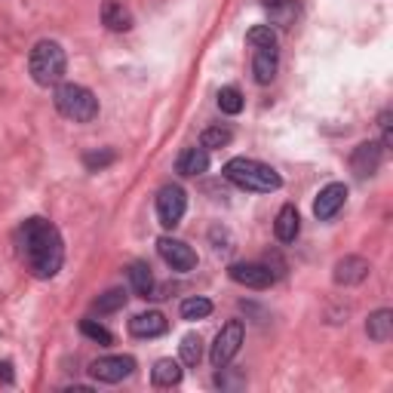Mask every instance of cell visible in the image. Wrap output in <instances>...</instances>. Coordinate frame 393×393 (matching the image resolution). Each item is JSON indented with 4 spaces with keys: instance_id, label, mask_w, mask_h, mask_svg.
<instances>
[{
    "instance_id": "cell-1",
    "label": "cell",
    "mask_w": 393,
    "mask_h": 393,
    "mask_svg": "<svg viewBox=\"0 0 393 393\" xmlns=\"http://www.w3.org/2000/svg\"><path fill=\"white\" fill-rule=\"evenodd\" d=\"M18 246L28 270L37 279H52L65 265V243L52 221L46 218H28L18 228Z\"/></svg>"
},
{
    "instance_id": "cell-2",
    "label": "cell",
    "mask_w": 393,
    "mask_h": 393,
    "mask_svg": "<svg viewBox=\"0 0 393 393\" xmlns=\"http://www.w3.org/2000/svg\"><path fill=\"white\" fill-rule=\"evenodd\" d=\"M224 179L243 191H258V194H270L283 184L277 170H270L261 160H252V157H233V160H228L224 163Z\"/></svg>"
},
{
    "instance_id": "cell-3",
    "label": "cell",
    "mask_w": 393,
    "mask_h": 393,
    "mask_svg": "<svg viewBox=\"0 0 393 393\" xmlns=\"http://www.w3.org/2000/svg\"><path fill=\"white\" fill-rule=\"evenodd\" d=\"M65 68H68V55L55 40H40L34 43L31 55H28V71L37 87H55L65 77Z\"/></svg>"
},
{
    "instance_id": "cell-4",
    "label": "cell",
    "mask_w": 393,
    "mask_h": 393,
    "mask_svg": "<svg viewBox=\"0 0 393 393\" xmlns=\"http://www.w3.org/2000/svg\"><path fill=\"white\" fill-rule=\"evenodd\" d=\"M55 108L62 117L74 123H92L99 117V99L96 92L80 87V83H59L55 87Z\"/></svg>"
},
{
    "instance_id": "cell-5",
    "label": "cell",
    "mask_w": 393,
    "mask_h": 393,
    "mask_svg": "<svg viewBox=\"0 0 393 393\" xmlns=\"http://www.w3.org/2000/svg\"><path fill=\"white\" fill-rule=\"evenodd\" d=\"M243 348V323L240 320H231L221 326V332L215 335V344L209 350V362L215 369H228V362L237 357Z\"/></svg>"
},
{
    "instance_id": "cell-6",
    "label": "cell",
    "mask_w": 393,
    "mask_h": 393,
    "mask_svg": "<svg viewBox=\"0 0 393 393\" xmlns=\"http://www.w3.org/2000/svg\"><path fill=\"white\" fill-rule=\"evenodd\" d=\"M184 209H188V194L182 184H163L157 194V218L163 228H175L184 218Z\"/></svg>"
},
{
    "instance_id": "cell-7",
    "label": "cell",
    "mask_w": 393,
    "mask_h": 393,
    "mask_svg": "<svg viewBox=\"0 0 393 393\" xmlns=\"http://www.w3.org/2000/svg\"><path fill=\"white\" fill-rule=\"evenodd\" d=\"M157 252H160V258L172 270H179V274H188V270L196 267V252L188 246V243H182V240L160 237V240H157Z\"/></svg>"
},
{
    "instance_id": "cell-8",
    "label": "cell",
    "mask_w": 393,
    "mask_h": 393,
    "mask_svg": "<svg viewBox=\"0 0 393 393\" xmlns=\"http://www.w3.org/2000/svg\"><path fill=\"white\" fill-rule=\"evenodd\" d=\"M228 277L233 279V283L246 286V289H270V286H274V274H270V267L258 265V261H240V265H231Z\"/></svg>"
},
{
    "instance_id": "cell-9",
    "label": "cell",
    "mask_w": 393,
    "mask_h": 393,
    "mask_svg": "<svg viewBox=\"0 0 393 393\" xmlns=\"http://www.w3.org/2000/svg\"><path fill=\"white\" fill-rule=\"evenodd\" d=\"M133 369H135V360L133 357H99L89 366L92 378L101 381V384H117V381H123V378L133 375Z\"/></svg>"
},
{
    "instance_id": "cell-10",
    "label": "cell",
    "mask_w": 393,
    "mask_h": 393,
    "mask_svg": "<svg viewBox=\"0 0 393 393\" xmlns=\"http://www.w3.org/2000/svg\"><path fill=\"white\" fill-rule=\"evenodd\" d=\"M384 148H381L378 142H362L353 148V157H350V170L357 179H372V175L378 172V166H381V154Z\"/></svg>"
},
{
    "instance_id": "cell-11",
    "label": "cell",
    "mask_w": 393,
    "mask_h": 393,
    "mask_svg": "<svg viewBox=\"0 0 393 393\" xmlns=\"http://www.w3.org/2000/svg\"><path fill=\"white\" fill-rule=\"evenodd\" d=\"M344 200H348V184H341V182L326 184V188L320 191V196H316V203H314V215L320 221H332L335 215L341 212Z\"/></svg>"
},
{
    "instance_id": "cell-12",
    "label": "cell",
    "mask_w": 393,
    "mask_h": 393,
    "mask_svg": "<svg viewBox=\"0 0 393 393\" xmlns=\"http://www.w3.org/2000/svg\"><path fill=\"white\" fill-rule=\"evenodd\" d=\"M369 270H372V265L362 255H344L338 265H335V283L338 286H360L362 279L369 277Z\"/></svg>"
},
{
    "instance_id": "cell-13",
    "label": "cell",
    "mask_w": 393,
    "mask_h": 393,
    "mask_svg": "<svg viewBox=\"0 0 393 393\" xmlns=\"http://www.w3.org/2000/svg\"><path fill=\"white\" fill-rule=\"evenodd\" d=\"M166 329H170V323H166V316L160 311L135 314L133 320H129V332H133L135 338H157V335H163Z\"/></svg>"
},
{
    "instance_id": "cell-14",
    "label": "cell",
    "mask_w": 393,
    "mask_h": 393,
    "mask_svg": "<svg viewBox=\"0 0 393 393\" xmlns=\"http://www.w3.org/2000/svg\"><path fill=\"white\" fill-rule=\"evenodd\" d=\"M274 233L279 243H295V237L301 233V215L292 203H286L283 209L277 212V221H274Z\"/></svg>"
},
{
    "instance_id": "cell-15",
    "label": "cell",
    "mask_w": 393,
    "mask_h": 393,
    "mask_svg": "<svg viewBox=\"0 0 393 393\" xmlns=\"http://www.w3.org/2000/svg\"><path fill=\"white\" fill-rule=\"evenodd\" d=\"M175 170H179L182 175H188V179H196V175H203L206 170H209V151L200 145V148H188L179 163H175Z\"/></svg>"
},
{
    "instance_id": "cell-16",
    "label": "cell",
    "mask_w": 393,
    "mask_h": 393,
    "mask_svg": "<svg viewBox=\"0 0 393 393\" xmlns=\"http://www.w3.org/2000/svg\"><path fill=\"white\" fill-rule=\"evenodd\" d=\"M366 335H369V338L375 341V344L390 341V335H393V311L381 307V311L369 314V320H366Z\"/></svg>"
},
{
    "instance_id": "cell-17",
    "label": "cell",
    "mask_w": 393,
    "mask_h": 393,
    "mask_svg": "<svg viewBox=\"0 0 393 393\" xmlns=\"http://www.w3.org/2000/svg\"><path fill=\"white\" fill-rule=\"evenodd\" d=\"M129 286L138 298H154V274L148 261H133L129 265Z\"/></svg>"
},
{
    "instance_id": "cell-18",
    "label": "cell",
    "mask_w": 393,
    "mask_h": 393,
    "mask_svg": "<svg viewBox=\"0 0 393 393\" xmlns=\"http://www.w3.org/2000/svg\"><path fill=\"white\" fill-rule=\"evenodd\" d=\"M101 22H105V28H111V31H129V28H133V13H129L123 4H117V0H105Z\"/></svg>"
},
{
    "instance_id": "cell-19",
    "label": "cell",
    "mask_w": 393,
    "mask_h": 393,
    "mask_svg": "<svg viewBox=\"0 0 393 393\" xmlns=\"http://www.w3.org/2000/svg\"><path fill=\"white\" fill-rule=\"evenodd\" d=\"M252 71H255V80L265 87L277 77V46H265V50H255V59H252Z\"/></svg>"
},
{
    "instance_id": "cell-20",
    "label": "cell",
    "mask_w": 393,
    "mask_h": 393,
    "mask_svg": "<svg viewBox=\"0 0 393 393\" xmlns=\"http://www.w3.org/2000/svg\"><path fill=\"white\" fill-rule=\"evenodd\" d=\"M151 381H154V387H175L182 381V366L175 360H157V366L151 372Z\"/></svg>"
},
{
    "instance_id": "cell-21",
    "label": "cell",
    "mask_w": 393,
    "mask_h": 393,
    "mask_svg": "<svg viewBox=\"0 0 393 393\" xmlns=\"http://www.w3.org/2000/svg\"><path fill=\"white\" fill-rule=\"evenodd\" d=\"M212 314V301L209 298H184L182 301V320H206Z\"/></svg>"
},
{
    "instance_id": "cell-22",
    "label": "cell",
    "mask_w": 393,
    "mask_h": 393,
    "mask_svg": "<svg viewBox=\"0 0 393 393\" xmlns=\"http://www.w3.org/2000/svg\"><path fill=\"white\" fill-rule=\"evenodd\" d=\"M179 353H182V362L184 366H196V362L203 360V341H200V335H184L182 344H179Z\"/></svg>"
},
{
    "instance_id": "cell-23",
    "label": "cell",
    "mask_w": 393,
    "mask_h": 393,
    "mask_svg": "<svg viewBox=\"0 0 393 393\" xmlns=\"http://www.w3.org/2000/svg\"><path fill=\"white\" fill-rule=\"evenodd\" d=\"M126 304V289H108L105 295H99V301L92 304L99 314H114Z\"/></svg>"
},
{
    "instance_id": "cell-24",
    "label": "cell",
    "mask_w": 393,
    "mask_h": 393,
    "mask_svg": "<svg viewBox=\"0 0 393 393\" xmlns=\"http://www.w3.org/2000/svg\"><path fill=\"white\" fill-rule=\"evenodd\" d=\"M246 43L255 46V50H265V46H277V34L270 25H255L246 31Z\"/></svg>"
},
{
    "instance_id": "cell-25",
    "label": "cell",
    "mask_w": 393,
    "mask_h": 393,
    "mask_svg": "<svg viewBox=\"0 0 393 393\" xmlns=\"http://www.w3.org/2000/svg\"><path fill=\"white\" fill-rule=\"evenodd\" d=\"M231 138H233V133L228 126H209L203 133V138H200V145L206 148V151H212V148H224V145H231Z\"/></svg>"
},
{
    "instance_id": "cell-26",
    "label": "cell",
    "mask_w": 393,
    "mask_h": 393,
    "mask_svg": "<svg viewBox=\"0 0 393 393\" xmlns=\"http://www.w3.org/2000/svg\"><path fill=\"white\" fill-rule=\"evenodd\" d=\"M218 108L224 111V114H240V111H243V92L237 87H221Z\"/></svg>"
},
{
    "instance_id": "cell-27",
    "label": "cell",
    "mask_w": 393,
    "mask_h": 393,
    "mask_svg": "<svg viewBox=\"0 0 393 393\" xmlns=\"http://www.w3.org/2000/svg\"><path fill=\"white\" fill-rule=\"evenodd\" d=\"M80 332L87 335V338H92V341H99L101 348H108V344H114V335H111L105 326L101 323H96V320H80Z\"/></svg>"
},
{
    "instance_id": "cell-28",
    "label": "cell",
    "mask_w": 393,
    "mask_h": 393,
    "mask_svg": "<svg viewBox=\"0 0 393 393\" xmlns=\"http://www.w3.org/2000/svg\"><path fill=\"white\" fill-rule=\"evenodd\" d=\"M114 151H111V148H105V151H92V154H87L83 157V166H87L89 172H99V170H105V166H111L114 163Z\"/></svg>"
},
{
    "instance_id": "cell-29",
    "label": "cell",
    "mask_w": 393,
    "mask_h": 393,
    "mask_svg": "<svg viewBox=\"0 0 393 393\" xmlns=\"http://www.w3.org/2000/svg\"><path fill=\"white\" fill-rule=\"evenodd\" d=\"M378 126H381V133H384V148H393V126H390V111H384V114L378 117Z\"/></svg>"
},
{
    "instance_id": "cell-30",
    "label": "cell",
    "mask_w": 393,
    "mask_h": 393,
    "mask_svg": "<svg viewBox=\"0 0 393 393\" xmlns=\"http://www.w3.org/2000/svg\"><path fill=\"white\" fill-rule=\"evenodd\" d=\"M0 381H4V384H13V366H9V362H0Z\"/></svg>"
}]
</instances>
